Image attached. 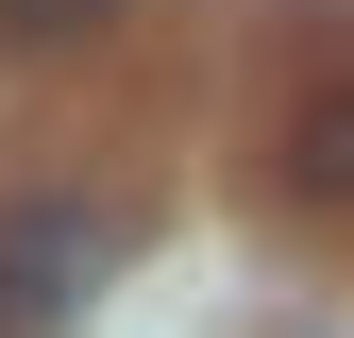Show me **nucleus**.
<instances>
[{"label": "nucleus", "instance_id": "obj_1", "mask_svg": "<svg viewBox=\"0 0 354 338\" xmlns=\"http://www.w3.org/2000/svg\"><path fill=\"white\" fill-rule=\"evenodd\" d=\"M102 271H118V220L84 186H17L0 203V321H84Z\"/></svg>", "mask_w": 354, "mask_h": 338}, {"label": "nucleus", "instance_id": "obj_2", "mask_svg": "<svg viewBox=\"0 0 354 338\" xmlns=\"http://www.w3.org/2000/svg\"><path fill=\"white\" fill-rule=\"evenodd\" d=\"M287 186H304V203H337V220H354V84H321V102L287 118Z\"/></svg>", "mask_w": 354, "mask_h": 338}, {"label": "nucleus", "instance_id": "obj_3", "mask_svg": "<svg viewBox=\"0 0 354 338\" xmlns=\"http://www.w3.org/2000/svg\"><path fill=\"white\" fill-rule=\"evenodd\" d=\"M136 0H0V51H84V34H118Z\"/></svg>", "mask_w": 354, "mask_h": 338}]
</instances>
